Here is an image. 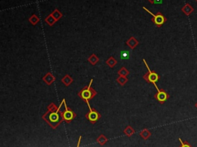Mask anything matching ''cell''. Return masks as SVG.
<instances>
[{"label":"cell","mask_w":197,"mask_h":147,"mask_svg":"<svg viewBox=\"0 0 197 147\" xmlns=\"http://www.w3.org/2000/svg\"><path fill=\"white\" fill-rule=\"evenodd\" d=\"M66 102V99H63L62 103H60V106L59 107H56L53 103H52L47 109L48 110L43 116V119L48 123L49 125L52 128L55 129L57 128L58 126L60 124L63 120V115H62V111H60V109L62 106Z\"/></svg>","instance_id":"obj_1"},{"label":"cell","mask_w":197,"mask_h":147,"mask_svg":"<svg viewBox=\"0 0 197 147\" xmlns=\"http://www.w3.org/2000/svg\"><path fill=\"white\" fill-rule=\"evenodd\" d=\"M92 82H93V79H92L90 80V83H89V86L84 87V88L78 93V96L81 98L83 100H84L86 103H89V100L93 99V98L97 95V92H96L94 89H92V87H91Z\"/></svg>","instance_id":"obj_2"},{"label":"cell","mask_w":197,"mask_h":147,"mask_svg":"<svg viewBox=\"0 0 197 147\" xmlns=\"http://www.w3.org/2000/svg\"><path fill=\"white\" fill-rule=\"evenodd\" d=\"M143 62L148 69V72H146V73L143 75V79H145L147 83H153V84L154 85V86L156 87V89H159L158 86H157L156 83V82L159 81V79L160 78L159 77V75L156 72H154V71L150 70V69H149V66H148L147 63H146V61L145 60V59H143Z\"/></svg>","instance_id":"obj_3"},{"label":"cell","mask_w":197,"mask_h":147,"mask_svg":"<svg viewBox=\"0 0 197 147\" xmlns=\"http://www.w3.org/2000/svg\"><path fill=\"white\" fill-rule=\"evenodd\" d=\"M86 104L88 105L89 111L86 114V118L87 120H89L92 123H95L96 121L100 120V117H101V115H100V112H97L95 109H92V107L90 106L89 103H87Z\"/></svg>","instance_id":"obj_4"},{"label":"cell","mask_w":197,"mask_h":147,"mask_svg":"<svg viewBox=\"0 0 197 147\" xmlns=\"http://www.w3.org/2000/svg\"><path fill=\"white\" fill-rule=\"evenodd\" d=\"M143 9H145L147 13H149V14H151L152 16H153V18L152 19V21H153V22L155 23V25L157 26V27H161V26H162V25L166 22V18L164 17V16L162 15V13H158L156 14V15H154L153 13H151V12L149 11V10H148L146 8L143 7Z\"/></svg>","instance_id":"obj_5"},{"label":"cell","mask_w":197,"mask_h":147,"mask_svg":"<svg viewBox=\"0 0 197 147\" xmlns=\"http://www.w3.org/2000/svg\"><path fill=\"white\" fill-rule=\"evenodd\" d=\"M64 106H65V110L62 112V115H63V120H65V121H66L69 123V122L72 121L74 118L76 117V115L72 109H70L67 106V105L66 104V102L64 103Z\"/></svg>","instance_id":"obj_6"},{"label":"cell","mask_w":197,"mask_h":147,"mask_svg":"<svg viewBox=\"0 0 197 147\" xmlns=\"http://www.w3.org/2000/svg\"><path fill=\"white\" fill-rule=\"evenodd\" d=\"M155 99H156L157 101L161 104H163L165 102L170 98V95L163 89H157V92L154 95Z\"/></svg>","instance_id":"obj_7"},{"label":"cell","mask_w":197,"mask_h":147,"mask_svg":"<svg viewBox=\"0 0 197 147\" xmlns=\"http://www.w3.org/2000/svg\"><path fill=\"white\" fill-rule=\"evenodd\" d=\"M43 80L46 84L51 85L52 83H53L54 80H55V77L52 75V74L51 72H48V73L46 74L44 77L43 78Z\"/></svg>","instance_id":"obj_8"},{"label":"cell","mask_w":197,"mask_h":147,"mask_svg":"<svg viewBox=\"0 0 197 147\" xmlns=\"http://www.w3.org/2000/svg\"><path fill=\"white\" fill-rule=\"evenodd\" d=\"M126 44L128 46H129L132 49L136 48V46H137L139 45V42L135 39L134 37H131L130 39L126 42Z\"/></svg>","instance_id":"obj_9"},{"label":"cell","mask_w":197,"mask_h":147,"mask_svg":"<svg viewBox=\"0 0 197 147\" xmlns=\"http://www.w3.org/2000/svg\"><path fill=\"white\" fill-rule=\"evenodd\" d=\"M72 81H73V79L71 78V76H70L69 75H66L62 79V82H63L65 84V86H69L72 83Z\"/></svg>","instance_id":"obj_10"},{"label":"cell","mask_w":197,"mask_h":147,"mask_svg":"<svg viewBox=\"0 0 197 147\" xmlns=\"http://www.w3.org/2000/svg\"><path fill=\"white\" fill-rule=\"evenodd\" d=\"M99 60H100V59L97 57V55H96V54H92V55L88 58L89 62L92 65H93V66L96 65V63L99 62Z\"/></svg>","instance_id":"obj_11"},{"label":"cell","mask_w":197,"mask_h":147,"mask_svg":"<svg viewBox=\"0 0 197 147\" xmlns=\"http://www.w3.org/2000/svg\"><path fill=\"white\" fill-rule=\"evenodd\" d=\"M182 12L186 14V15L189 16L192 13V12L193 11V9L191 7V6H190V4H186V6H185V7L182 8Z\"/></svg>","instance_id":"obj_12"},{"label":"cell","mask_w":197,"mask_h":147,"mask_svg":"<svg viewBox=\"0 0 197 147\" xmlns=\"http://www.w3.org/2000/svg\"><path fill=\"white\" fill-rule=\"evenodd\" d=\"M52 16L54 17V18H55L56 21L59 20V19L63 17V14H62L57 9H55V10H54L53 13H52Z\"/></svg>","instance_id":"obj_13"},{"label":"cell","mask_w":197,"mask_h":147,"mask_svg":"<svg viewBox=\"0 0 197 147\" xmlns=\"http://www.w3.org/2000/svg\"><path fill=\"white\" fill-rule=\"evenodd\" d=\"M116 63H117V61L114 59V57H112V56L109 57V59L106 60V64L108 65L109 67H111V68L114 67L116 65Z\"/></svg>","instance_id":"obj_14"},{"label":"cell","mask_w":197,"mask_h":147,"mask_svg":"<svg viewBox=\"0 0 197 147\" xmlns=\"http://www.w3.org/2000/svg\"><path fill=\"white\" fill-rule=\"evenodd\" d=\"M46 23L48 25H49V26H52V25H54L55 23V22H57V21L55 20V18H54V17L51 15L48 16L46 17Z\"/></svg>","instance_id":"obj_15"},{"label":"cell","mask_w":197,"mask_h":147,"mask_svg":"<svg viewBox=\"0 0 197 147\" xmlns=\"http://www.w3.org/2000/svg\"><path fill=\"white\" fill-rule=\"evenodd\" d=\"M96 141H97V143L99 144H100L101 146H103L106 143V142L108 141V139H107L104 135H100V136L97 139Z\"/></svg>","instance_id":"obj_16"},{"label":"cell","mask_w":197,"mask_h":147,"mask_svg":"<svg viewBox=\"0 0 197 147\" xmlns=\"http://www.w3.org/2000/svg\"><path fill=\"white\" fill-rule=\"evenodd\" d=\"M140 136H142V138L144 139V140H147L148 138H149V136H151V132H149L148 129H143V130L142 131V132H140Z\"/></svg>","instance_id":"obj_17"},{"label":"cell","mask_w":197,"mask_h":147,"mask_svg":"<svg viewBox=\"0 0 197 147\" xmlns=\"http://www.w3.org/2000/svg\"><path fill=\"white\" fill-rule=\"evenodd\" d=\"M116 81L118 82V83H120L121 86H124L125 83H127L128 79L125 77V76H122V75H120V76L117 78V79H116Z\"/></svg>","instance_id":"obj_18"},{"label":"cell","mask_w":197,"mask_h":147,"mask_svg":"<svg viewBox=\"0 0 197 147\" xmlns=\"http://www.w3.org/2000/svg\"><path fill=\"white\" fill-rule=\"evenodd\" d=\"M29 21H30L33 26H35V25H36L37 23L39 22V18L36 15H32L30 18H29Z\"/></svg>","instance_id":"obj_19"},{"label":"cell","mask_w":197,"mask_h":147,"mask_svg":"<svg viewBox=\"0 0 197 147\" xmlns=\"http://www.w3.org/2000/svg\"><path fill=\"white\" fill-rule=\"evenodd\" d=\"M118 74L120 75H122V76H125V77H126V76L129 74V72L126 69L125 67H122V68L118 71Z\"/></svg>","instance_id":"obj_20"},{"label":"cell","mask_w":197,"mask_h":147,"mask_svg":"<svg viewBox=\"0 0 197 147\" xmlns=\"http://www.w3.org/2000/svg\"><path fill=\"white\" fill-rule=\"evenodd\" d=\"M129 56H130V54L128 51H121L120 52V58H121L122 60H125V59H129Z\"/></svg>","instance_id":"obj_21"},{"label":"cell","mask_w":197,"mask_h":147,"mask_svg":"<svg viewBox=\"0 0 197 147\" xmlns=\"http://www.w3.org/2000/svg\"><path fill=\"white\" fill-rule=\"evenodd\" d=\"M124 132H125V134L127 136H131L133 134V133H134L135 131H134V129L132 128V127L129 126H128L125 128V130H124Z\"/></svg>","instance_id":"obj_22"},{"label":"cell","mask_w":197,"mask_h":147,"mask_svg":"<svg viewBox=\"0 0 197 147\" xmlns=\"http://www.w3.org/2000/svg\"><path fill=\"white\" fill-rule=\"evenodd\" d=\"M179 140L181 143V146L179 147H193L187 141H182L181 139H179Z\"/></svg>","instance_id":"obj_23"},{"label":"cell","mask_w":197,"mask_h":147,"mask_svg":"<svg viewBox=\"0 0 197 147\" xmlns=\"http://www.w3.org/2000/svg\"><path fill=\"white\" fill-rule=\"evenodd\" d=\"M152 3H162V0H153V1H152Z\"/></svg>","instance_id":"obj_24"},{"label":"cell","mask_w":197,"mask_h":147,"mask_svg":"<svg viewBox=\"0 0 197 147\" xmlns=\"http://www.w3.org/2000/svg\"><path fill=\"white\" fill-rule=\"evenodd\" d=\"M81 139H82V136H80L79 139V142H78V144H77V147L79 146V144H80V142H81Z\"/></svg>","instance_id":"obj_25"},{"label":"cell","mask_w":197,"mask_h":147,"mask_svg":"<svg viewBox=\"0 0 197 147\" xmlns=\"http://www.w3.org/2000/svg\"><path fill=\"white\" fill-rule=\"evenodd\" d=\"M195 106H196V108H197V103H196V104H195Z\"/></svg>","instance_id":"obj_26"},{"label":"cell","mask_w":197,"mask_h":147,"mask_svg":"<svg viewBox=\"0 0 197 147\" xmlns=\"http://www.w3.org/2000/svg\"><path fill=\"white\" fill-rule=\"evenodd\" d=\"M196 2H197V0H196Z\"/></svg>","instance_id":"obj_27"}]
</instances>
